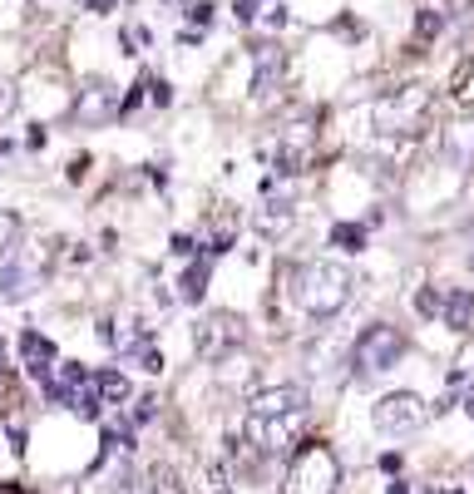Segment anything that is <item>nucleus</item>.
Instances as JSON below:
<instances>
[{"mask_svg": "<svg viewBox=\"0 0 474 494\" xmlns=\"http://www.w3.org/2000/svg\"><path fill=\"white\" fill-rule=\"evenodd\" d=\"M134 494H188V485L173 465H149V475H144V485Z\"/></svg>", "mask_w": 474, "mask_h": 494, "instance_id": "2eb2a0df", "label": "nucleus"}, {"mask_svg": "<svg viewBox=\"0 0 474 494\" xmlns=\"http://www.w3.org/2000/svg\"><path fill=\"white\" fill-rule=\"evenodd\" d=\"M460 99H465L469 109H474V65L465 70V79H460Z\"/></svg>", "mask_w": 474, "mask_h": 494, "instance_id": "a878e982", "label": "nucleus"}, {"mask_svg": "<svg viewBox=\"0 0 474 494\" xmlns=\"http://www.w3.org/2000/svg\"><path fill=\"white\" fill-rule=\"evenodd\" d=\"M208 277H213V262H208V257L188 262L183 282H178V297H183V302H203L208 297Z\"/></svg>", "mask_w": 474, "mask_h": 494, "instance_id": "dca6fc26", "label": "nucleus"}, {"mask_svg": "<svg viewBox=\"0 0 474 494\" xmlns=\"http://www.w3.org/2000/svg\"><path fill=\"white\" fill-rule=\"evenodd\" d=\"M311 159H316V114H292L287 119V129L277 134V168L282 173H307L311 168Z\"/></svg>", "mask_w": 474, "mask_h": 494, "instance_id": "0eeeda50", "label": "nucleus"}, {"mask_svg": "<svg viewBox=\"0 0 474 494\" xmlns=\"http://www.w3.org/2000/svg\"><path fill=\"white\" fill-rule=\"evenodd\" d=\"M415 307H420V317H440V292H420Z\"/></svg>", "mask_w": 474, "mask_h": 494, "instance_id": "393cba45", "label": "nucleus"}, {"mask_svg": "<svg viewBox=\"0 0 474 494\" xmlns=\"http://www.w3.org/2000/svg\"><path fill=\"white\" fill-rule=\"evenodd\" d=\"M40 282H45V262L40 257H5V267H0V302H25L40 292Z\"/></svg>", "mask_w": 474, "mask_h": 494, "instance_id": "9d476101", "label": "nucleus"}, {"mask_svg": "<svg viewBox=\"0 0 474 494\" xmlns=\"http://www.w3.org/2000/svg\"><path fill=\"white\" fill-rule=\"evenodd\" d=\"M84 5H89V10H99V15H104V10L114 5V0H84Z\"/></svg>", "mask_w": 474, "mask_h": 494, "instance_id": "cd10ccee", "label": "nucleus"}, {"mask_svg": "<svg viewBox=\"0 0 474 494\" xmlns=\"http://www.w3.org/2000/svg\"><path fill=\"white\" fill-rule=\"evenodd\" d=\"M307 411V391L302 386H267L247 401V415H267V420H282V415H302Z\"/></svg>", "mask_w": 474, "mask_h": 494, "instance_id": "f8f14e48", "label": "nucleus"}, {"mask_svg": "<svg viewBox=\"0 0 474 494\" xmlns=\"http://www.w3.org/2000/svg\"><path fill=\"white\" fill-rule=\"evenodd\" d=\"M0 366H5V346H0Z\"/></svg>", "mask_w": 474, "mask_h": 494, "instance_id": "2f4dec72", "label": "nucleus"}, {"mask_svg": "<svg viewBox=\"0 0 474 494\" xmlns=\"http://www.w3.org/2000/svg\"><path fill=\"white\" fill-rule=\"evenodd\" d=\"M425 420H430V405L420 401L415 391H391L371 405V425L381 430V435H415Z\"/></svg>", "mask_w": 474, "mask_h": 494, "instance_id": "423d86ee", "label": "nucleus"}, {"mask_svg": "<svg viewBox=\"0 0 474 494\" xmlns=\"http://www.w3.org/2000/svg\"><path fill=\"white\" fill-rule=\"evenodd\" d=\"M445 20H450L445 0H435V5H430V0H425V5L415 10V40H420V45H425V40H435L440 30H445Z\"/></svg>", "mask_w": 474, "mask_h": 494, "instance_id": "f3484780", "label": "nucleus"}, {"mask_svg": "<svg viewBox=\"0 0 474 494\" xmlns=\"http://www.w3.org/2000/svg\"><path fill=\"white\" fill-rule=\"evenodd\" d=\"M233 238H237V213H228V208H223V213L213 218V228H208L203 247H208V252H228V243H233Z\"/></svg>", "mask_w": 474, "mask_h": 494, "instance_id": "a211bd4d", "label": "nucleus"}, {"mask_svg": "<svg viewBox=\"0 0 474 494\" xmlns=\"http://www.w3.org/2000/svg\"><path fill=\"white\" fill-rule=\"evenodd\" d=\"M292 218H297V208H292V203H267V213L257 218V228L272 238V233H282V228H287Z\"/></svg>", "mask_w": 474, "mask_h": 494, "instance_id": "aec40b11", "label": "nucleus"}, {"mask_svg": "<svg viewBox=\"0 0 474 494\" xmlns=\"http://www.w3.org/2000/svg\"><path fill=\"white\" fill-rule=\"evenodd\" d=\"M386 494H410V489H405V485H400V480H395V485H391V489H386Z\"/></svg>", "mask_w": 474, "mask_h": 494, "instance_id": "c85d7f7f", "label": "nucleus"}, {"mask_svg": "<svg viewBox=\"0 0 474 494\" xmlns=\"http://www.w3.org/2000/svg\"><path fill=\"white\" fill-rule=\"evenodd\" d=\"M15 104H20V89H15V79H0V124L15 114Z\"/></svg>", "mask_w": 474, "mask_h": 494, "instance_id": "5701e85b", "label": "nucleus"}, {"mask_svg": "<svg viewBox=\"0 0 474 494\" xmlns=\"http://www.w3.org/2000/svg\"><path fill=\"white\" fill-rule=\"evenodd\" d=\"M20 361H25V371L35 376V381H50L55 376V341L50 336H40V331H20Z\"/></svg>", "mask_w": 474, "mask_h": 494, "instance_id": "ddd939ff", "label": "nucleus"}, {"mask_svg": "<svg viewBox=\"0 0 474 494\" xmlns=\"http://www.w3.org/2000/svg\"><path fill=\"white\" fill-rule=\"evenodd\" d=\"M94 386H99V401L104 405L129 401V376H124V371H94Z\"/></svg>", "mask_w": 474, "mask_h": 494, "instance_id": "6ab92c4d", "label": "nucleus"}, {"mask_svg": "<svg viewBox=\"0 0 474 494\" xmlns=\"http://www.w3.org/2000/svg\"><path fill=\"white\" fill-rule=\"evenodd\" d=\"M336 485H341V460L331 445L307 440L292 450L287 470H282V494H336Z\"/></svg>", "mask_w": 474, "mask_h": 494, "instance_id": "7ed1b4c3", "label": "nucleus"}, {"mask_svg": "<svg viewBox=\"0 0 474 494\" xmlns=\"http://www.w3.org/2000/svg\"><path fill=\"white\" fill-rule=\"evenodd\" d=\"M15 243H20V218L10 213V208H0V262L15 252Z\"/></svg>", "mask_w": 474, "mask_h": 494, "instance_id": "412c9836", "label": "nucleus"}, {"mask_svg": "<svg viewBox=\"0 0 474 494\" xmlns=\"http://www.w3.org/2000/svg\"><path fill=\"white\" fill-rule=\"evenodd\" d=\"M302 430V415H282V420H267V415H247V425H242V435H247V445L257 450V455H282V450H292V440H297Z\"/></svg>", "mask_w": 474, "mask_h": 494, "instance_id": "1a4fd4ad", "label": "nucleus"}, {"mask_svg": "<svg viewBox=\"0 0 474 494\" xmlns=\"http://www.w3.org/2000/svg\"><path fill=\"white\" fill-rule=\"evenodd\" d=\"M400 356H405V331L391 327V322H376V327H366L351 346V376L356 381H376V376L391 371Z\"/></svg>", "mask_w": 474, "mask_h": 494, "instance_id": "20e7f679", "label": "nucleus"}, {"mask_svg": "<svg viewBox=\"0 0 474 494\" xmlns=\"http://www.w3.org/2000/svg\"><path fill=\"white\" fill-rule=\"evenodd\" d=\"M0 494H20V489L15 485H0Z\"/></svg>", "mask_w": 474, "mask_h": 494, "instance_id": "7c9ffc66", "label": "nucleus"}, {"mask_svg": "<svg viewBox=\"0 0 474 494\" xmlns=\"http://www.w3.org/2000/svg\"><path fill=\"white\" fill-rule=\"evenodd\" d=\"M70 119H75L79 129H99V124L119 119V89H114L109 79H84L79 94H75V109H70Z\"/></svg>", "mask_w": 474, "mask_h": 494, "instance_id": "6e6552de", "label": "nucleus"}, {"mask_svg": "<svg viewBox=\"0 0 474 494\" xmlns=\"http://www.w3.org/2000/svg\"><path fill=\"white\" fill-rule=\"evenodd\" d=\"M242 336H247V322H242L237 312H208L193 331V351L203 356V361H228L242 346Z\"/></svg>", "mask_w": 474, "mask_h": 494, "instance_id": "39448f33", "label": "nucleus"}, {"mask_svg": "<svg viewBox=\"0 0 474 494\" xmlns=\"http://www.w3.org/2000/svg\"><path fill=\"white\" fill-rule=\"evenodd\" d=\"M188 15H193V20H198V25H208V20H213V5H208V0H198V5H193V10H188Z\"/></svg>", "mask_w": 474, "mask_h": 494, "instance_id": "bb28decb", "label": "nucleus"}, {"mask_svg": "<svg viewBox=\"0 0 474 494\" xmlns=\"http://www.w3.org/2000/svg\"><path fill=\"white\" fill-rule=\"evenodd\" d=\"M134 356H139V366H144V371H149V376H158V371H163V351H153L149 341H144V346H139V351H134Z\"/></svg>", "mask_w": 474, "mask_h": 494, "instance_id": "b1692460", "label": "nucleus"}, {"mask_svg": "<svg viewBox=\"0 0 474 494\" xmlns=\"http://www.w3.org/2000/svg\"><path fill=\"white\" fill-rule=\"evenodd\" d=\"M252 99L267 104L272 94H282V79H287V60H282V45H257L252 50Z\"/></svg>", "mask_w": 474, "mask_h": 494, "instance_id": "9b49d317", "label": "nucleus"}, {"mask_svg": "<svg viewBox=\"0 0 474 494\" xmlns=\"http://www.w3.org/2000/svg\"><path fill=\"white\" fill-rule=\"evenodd\" d=\"M331 243H341L346 252H361L366 233H361V228H351V223H341V228H331Z\"/></svg>", "mask_w": 474, "mask_h": 494, "instance_id": "4be33fe9", "label": "nucleus"}, {"mask_svg": "<svg viewBox=\"0 0 474 494\" xmlns=\"http://www.w3.org/2000/svg\"><path fill=\"white\" fill-rule=\"evenodd\" d=\"M440 322L450 331H469L474 322V292L469 287H440Z\"/></svg>", "mask_w": 474, "mask_h": 494, "instance_id": "4468645a", "label": "nucleus"}, {"mask_svg": "<svg viewBox=\"0 0 474 494\" xmlns=\"http://www.w3.org/2000/svg\"><path fill=\"white\" fill-rule=\"evenodd\" d=\"M351 292H356V277H351V267L336 262V257H311L292 272V302H297L311 322H331L336 312L351 302Z\"/></svg>", "mask_w": 474, "mask_h": 494, "instance_id": "f257e3e1", "label": "nucleus"}, {"mask_svg": "<svg viewBox=\"0 0 474 494\" xmlns=\"http://www.w3.org/2000/svg\"><path fill=\"white\" fill-rule=\"evenodd\" d=\"M465 411H469V415H474V391H469V396H465Z\"/></svg>", "mask_w": 474, "mask_h": 494, "instance_id": "c756f323", "label": "nucleus"}, {"mask_svg": "<svg viewBox=\"0 0 474 494\" xmlns=\"http://www.w3.org/2000/svg\"><path fill=\"white\" fill-rule=\"evenodd\" d=\"M371 124L381 139H420L435 124V89L430 84H395L391 94L371 104Z\"/></svg>", "mask_w": 474, "mask_h": 494, "instance_id": "f03ea898", "label": "nucleus"}]
</instances>
